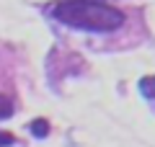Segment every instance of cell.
<instances>
[{"label": "cell", "mask_w": 155, "mask_h": 147, "mask_svg": "<svg viewBox=\"0 0 155 147\" xmlns=\"http://www.w3.org/2000/svg\"><path fill=\"white\" fill-rule=\"evenodd\" d=\"M52 16L70 28L96 31V34L116 31L124 23V13L109 3H101V0H60L52 8Z\"/></svg>", "instance_id": "obj_1"}, {"label": "cell", "mask_w": 155, "mask_h": 147, "mask_svg": "<svg viewBox=\"0 0 155 147\" xmlns=\"http://www.w3.org/2000/svg\"><path fill=\"white\" fill-rule=\"evenodd\" d=\"M28 129H31V134H34V137L44 139V137L49 134V121H47V119H34L31 124H28Z\"/></svg>", "instance_id": "obj_2"}, {"label": "cell", "mask_w": 155, "mask_h": 147, "mask_svg": "<svg viewBox=\"0 0 155 147\" xmlns=\"http://www.w3.org/2000/svg\"><path fill=\"white\" fill-rule=\"evenodd\" d=\"M140 90H142V96L155 98V75L153 77H142V80H140Z\"/></svg>", "instance_id": "obj_3"}, {"label": "cell", "mask_w": 155, "mask_h": 147, "mask_svg": "<svg viewBox=\"0 0 155 147\" xmlns=\"http://www.w3.org/2000/svg\"><path fill=\"white\" fill-rule=\"evenodd\" d=\"M8 116H13V101L0 93V119H8Z\"/></svg>", "instance_id": "obj_4"}, {"label": "cell", "mask_w": 155, "mask_h": 147, "mask_svg": "<svg viewBox=\"0 0 155 147\" xmlns=\"http://www.w3.org/2000/svg\"><path fill=\"white\" fill-rule=\"evenodd\" d=\"M13 142H16V137H13V134H5V132H0V147L13 145Z\"/></svg>", "instance_id": "obj_5"}]
</instances>
